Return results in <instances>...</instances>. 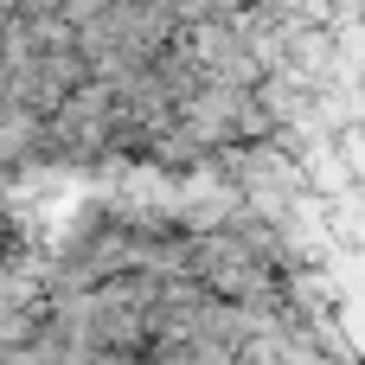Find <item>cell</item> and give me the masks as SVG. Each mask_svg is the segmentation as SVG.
I'll use <instances>...</instances> for the list:
<instances>
[{
    "label": "cell",
    "instance_id": "obj_1",
    "mask_svg": "<svg viewBox=\"0 0 365 365\" xmlns=\"http://www.w3.org/2000/svg\"><path fill=\"white\" fill-rule=\"evenodd\" d=\"M6 83H13V58H6V45H0V96H6Z\"/></svg>",
    "mask_w": 365,
    "mask_h": 365
}]
</instances>
